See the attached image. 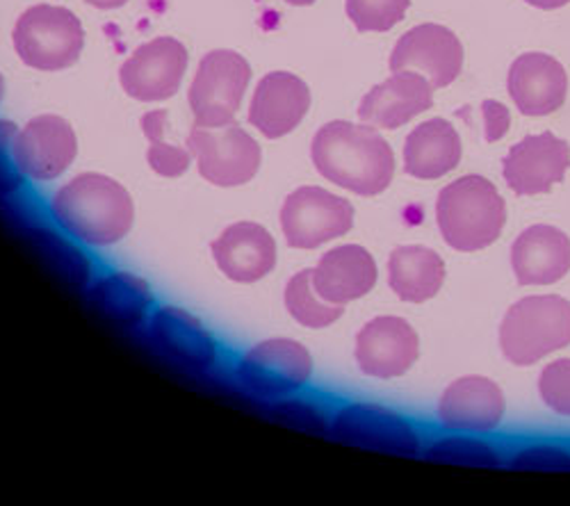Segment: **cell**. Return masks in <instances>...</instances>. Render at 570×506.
<instances>
[{
	"instance_id": "cell-1",
	"label": "cell",
	"mask_w": 570,
	"mask_h": 506,
	"mask_svg": "<svg viewBox=\"0 0 570 506\" xmlns=\"http://www.w3.org/2000/svg\"><path fill=\"white\" fill-rule=\"evenodd\" d=\"M311 158L326 180L358 197L382 195L395 176L391 145L367 123H324L313 137Z\"/></svg>"
},
{
	"instance_id": "cell-9",
	"label": "cell",
	"mask_w": 570,
	"mask_h": 506,
	"mask_svg": "<svg viewBox=\"0 0 570 506\" xmlns=\"http://www.w3.org/2000/svg\"><path fill=\"white\" fill-rule=\"evenodd\" d=\"M187 62V51L178 39L158 37L132 51L119 69V80L126 95L137 101H167L178 91Z\"/></svg>"
},
{
	"instance_id": "cell-4",
	"label": "cell",
	"mask_w": 570,
	"mask_h": 506,
	"mask_svg": "<svg viewBox=\"0 0 570 506\" xmlns=\"http://www.w3.org/2000/svg\"><path fill=\"white\" fill-rule=\"evenodd\" d=\"M570 345V301L557 295L515 301L500 325V347L513 365H532Z\"/></svg>"
},
{
	"instance_id": "cell-26",
	"label": "cell",
	"mask_w": 570,
	"mask_h": 506,
	"mask_svg": "<svg viewBox=\"0 0 570 506\" xmlns=\"http://www.w3.org/2000/svg\"><path fill=\"white\" fill-rule=\"evenodd\" d=\"M91 301L97 308L110 317L121 327L139 325L145 315L149 312L154 297L149 286L135 274L115 271L104 276V279L94 286Z\"/></svg>"
},
{
	"instance_id": "cell-7",
	"label": "cell",
	"mask_w": 570,
	"mask_h": 506,
	"mask_svg": "<svg viewBox=\"0 0 570 506\" xmlns=\"http://www.w3.org/2000/svg\"><path fill=\"white\" fill-rule=\"evenodd\" d=\"M187 151L197 158L199 173L217 188H237L249 182L263 162L254 137L240 126H222L219 130L199 128L189 132Z\"/></svg>"
},
{
	"instance_id": "cell-35",
	"label": "cell",
	"mask_w": 570,
	"mask_h": 506,
	"mask_svg": "<svg viewBox=\"0 0 570 506\" xmlns=\"http://www.w3.org/2000/svg\"><path fill=\"white\" fill-rule=\"evenodd\" d=\"M482 112H484V123H487V140L489 142L502 140L509 130V123H511L507 108L495 101H484Z\"/></svg>"
},
{
	"instance_id": "cell-10",
	"label": "cell",
	"mask_w": 570,
	"mask_h": 506,
	"mask_svg": "<svg viewBox=\"0 0 570 506\" xmlns=\"http://www.w3.org/2000/svg\"><path fill=\"white\" fill-rule=\"evenodd\" d=\"M331 436L345 445L384 454L406 458L420 454V436L409 420L376 404L345 406L331 425Z\"/></svg>"
},
{
	"instance_id": "cell-21",
	"label": "cell",
	"mask_w": 570,
	"mask_h": 506,
	"mask_svg": "<svg viewBox=\"0 0 570 506\" xmlns=\"http://www.w3.org/2000/svg\"><path fill=\"white\" fill-rule=\"evenodd\" d=\"M511 267L520 286H550L570 271V238L554 226L537 224L511 245Z\"/></svg>"
},
{
	"instance_id": "cell-15",
	"label": "cell",
	"mask_w": 570,
	"mask_h": 506,
	"mask_svg": "<svg viewBox=\"0 0 570 506\" xmlns=\"http://www.w3.org/2000/svg\"><path fill=\"white\" fill-rule=\"evenodd\" d=\"M78 153L71 123L56 115H41L26 123L17 137V160L32 180H53L65 173Z\"/></svg>"
},
{
	"instance_id": "cell-27",
	"label": "cell",
	"mask_w": 570,
	"mask_h": 506,
	"mask_svg": "<svg viewBox=\"0 0 570 506\" xmlns=\"http://www.w3.org/2000/svg\"><path fill=\"white\" fill-rule=\"evenodd\" d=\"M285 308L302 327L308 329L331 327L345 312L343 306L320 299L313 288V269H304L293 276L288 288H285Z\"/></svg>"
},
{
	"instance_id": "cell-39",
	"label": "cell",
	"mask_w": 570,
	"mask_h": 506,
	"mask_svg": "<svg viewBox=\"0 0 570 506\" xmlns=\"http://www.w3.org/2000/svg\"><path fill=\"white\" fill-rule=\"evenodd\" d=\"M3 91H6V82H3V76H0V99H3Z\"/></svg>"
},
{
	"instance_id": "cell-32",
	"label": "cell",
	"mask_w": 570,
	"mask_h": 506,
	"mask_svg": "<svg viewBox=\"0 0 570 506\" xmlns=\"http://www.w3.org/2000/svg\"><path fill=\"white\" fill-rule=\"evenodd\" d=\"M513 470H543V473H568L570 452L557 445H530L513 454L509 462Z\"/></svg>"
},
{
	"instance_id": "cell-22",
	"label": "cell",
	"mask_w": 570,
	"mask_h": 506,
	"mask_svg": "<svg viewBox=\"0 0 570 506\" xmlns=\"http://www.w3.org/2000/svg\"><path fill=\"white\" fill-rule=\"evenodd\" d=\"M376 284V262L363 247L345 245L326 251L313 269V288L320 299L345 306L365 297Z\"/></svg>"
},
{
	"instance_id": "cell-5",
	"label": "cell",
	"mask_w": 570,
	"mask_h": 506,
	"mask_svg": "<svg viewBox=\"0 0 570 506\" xmlns=\"http://www.w3.org/2000/svg\"><path fill=\"white\" fill-rule=\"evenodd\" d=\"M12 39L23 65L39 71H60L80 60L85 30L67 8L35 6L19 17Z\"/></svg>"
},
{
	"instance_id": "cell-38",
	"label": "cell",
	"mask_w": 570,
	"mask_h": 506,
	"mask_svg": "<svg viewBox=\"0 0 570 506\" xmlns=\"http://www.w3.org/2000/svg\"><path fill=\"white\" fill-rule=\"evenodd\" d=\"M285 3H291V6H299V8H306V6H313L315 0H285Z\"/></svg>"
},
{
	"instance_id": "cell-20",
	"label": "cell",
	"mask_w": 570,
	"mask_h": 506,
	"mask_svg": "<svg viewBox=\"0 0 570 506\" xmlns=\"http://www.w3.org/2000/svg\"><path fill=\"white\" fill-rule=\"evenodd\" d=\"M213 258L230 281L256 284L276 265V242L261 224L237 221L213 242Z\"/></svg>"
},
{
	"instance_id": "cell-24",
	"label": "cell",
	"mask_w": 570,
	"mask_h": 506,
	"mask_svg": "<svg viewBox=\"0 0 570 506\" xmlns=\"http://www.w3.org/2000/svg\"><path fill=\"white\" fill-rule=\"evenodd\" d=\"M151 334L158 347L185 367L206 370L215 363L217 347L210 334L202 327V321L189 312L165 306L154 315Z\"/></svg>"
},
{
	"instance_id": "cell-11",
	"label": "cell",
	"mask_w": 570,
	"mask_h": 506,
	"mask_svg": "<svg viewBox=\"0 0 570 506\" xmlns=\"http://www.w3.org/2000/svg\"><path fill=\"white\" fill-rule=\"evenodd\" d=\"M313 373L308 349L288 338H274L256 345L237 365V375L245 386L265 397L288 395L299 390Z\"/></svg>"
},
{
	"instance_id": "cell-6",
	"label": "cell",
	"mask_w": 570,
	"mask_h": 506,
	"mask_svg": "<svg viewBox=\"0 0 570 506\" xmlns=\"http://www.w3.org/2000/svg\"><path fill=\"white\" fill-rule=\"evenodd\" d=\"M252 82L249 62L235 51H210L197 69L189 87V108L199 128H222L233 123Z\"/></svg>"
},
{
	"instance_id": "cell-36",
	"label": "cell",
	"mask_w": 570,
	"mask_h": 506,
	"mask_svg": "<svg viewBox=\"0 0 570 506\" xmlns=\"http://www.w3.org/2000/svg\"><path fill=\"white\" fill-rule=\"evenodd\" d=\"M525 3H530L532 8H539V10H559V8L568 6L570 0H525Z\"/></svg>"
},
{
	"instance_id": "cell-34",
	"label": "cell",
	"mask_w": 570,
	"mask_h": 506,
	"mask_svg": "<svg viewBox=\"0 0 570 506\" xmlns=\"http://www.w3.org/2000/svg\"><path fill=\"white\" fill-rule=\"evenodd\" d=\"M278 418L311 434H326V420L322 418V413L306 401H288L281 406Z\"/></svg>"
},
{
	"instance_id": "cell-30",
	"label": "cell",
	"mask_w": 570,
	"mask_h": 506,
	"mask_svg": "<svg viewBox=\"0 0 570 506\" xmlns=\"http://www.w3.org/2000/svg\"><path fill=\"white\" fill-rule=\"evenodd\" d=\"M411 0H345V10L350 21L358 32H389L395 28Z\"/></svg>"
},
{
	"instance_id": "cell-25",
	"label": "cell",
	"mask_w": 570,
	"mask_h": 506,
	"mask_svg": "<svg viewBox=\"0 0 570 506\" xmlns=\"http://www.w3.org/2000/svg\"><path fill=\"white\" fill-rule=\"evenodd\" d=\"M389 284L402 301L422 304L443 288L445 262L426 247H397L389 260Z\"/></svg>"
},
{
	"instance_id": "cell-16",
	"label": "cell",
	"mask_w": 570,
	"mask_h": 506,
	"mask_svg": "<svg viewBox=\"0 0 570 506\" xmlns=\"http://www.w3.org/2000/svg\"><path fill=\"white\" fill-rule=\"evenodd\" d=\"M434 106V87L417 71H395L372 87L358 106V119L374 128L395 130Z\"/></svg>"
},
{
	"instance_id": "cell-14",
	"label": "cell",
	"mask_w": 570,
	"mask_h": 506,
	"mask_svg": "<svg viewBox=\"0 0 570 506\" xmlns=\"http://www.w3.org/2000/svg\"><path fill=\"white\" fill-rule=\"evenodd\" d=\"M568 167L570 147L552 132L525 137L502 160L507 186L520 197L550 192L563 180Z\"/></svg>"
},
{
	"instance_id": "cell-33",
	"label": "cell",
	"mask_w": 570,
	"mask_h": 506,
	"mask_svg": "<svg viewBox=\"0 0 570 506\" xmlns=\"http://www.w3.org/2000/svg\"><path fill=\"white\" fill-rule=\"evenodd\" d=\"M17 123L0 121V192L19 190L26 176L17 160Z\"/></svg>"
},
{
	"instance_id": "cell-19",
	"label": "cell",
	"mask_w": 570,
	"mask_h": 506,
	"mask_svg": "<svg viewBox=\"0 0 570 506\" xmlns=\"http://www.w3.org/2000/svg\"><path fill=\"white\" fill-rule=\"evenodd\" d=\"M504 418V393L487 377H461L448 386L439 404V420L452 431H495Z\"/></svg>"
},
{
	"instance_id": "cell-17",
	"label": "cell",
	"mask_w": 570,
	"mask_h": 506,
	"mask_svg": "<svg viewBox=\"0 0 570 506\" xmlns=\"http://www.w3.org/2000/svg\"><path fill=\"white\" fill-rule=\"evenodd\" d=\"M311 108L308 85L288 71L267 73L252 99L249 123L258 128L269 140L293 132L306 117Z\"/></svg>"
},
{
	"instance_id": "cell-37",
	"label": "cell",
	"mask_w": 570,
	"mask_h": 506,
	"mask_svg": "<svg viewBox=\"0 0 570 506\" xmlns=\"http://www.w3.org/2000/svg\"><path fill=\"white\" fill-rule=\"evenodd\" d=\"M87 3L97 10H117L124 8L128 0H87Z\"/></svg>"
},
{
	"instance_id": "cell-3",
	"label": "cell",
	"mask_w": 570,
	"mask_h": 506,
	"mask_svg": "<svg viewBox=\"0 0 570 506\" xmlns=\"http://www.w3.org/2000/svg\"><path fill=\"white\" fill-rule=\"evenodd\" d=\"M436 221L443 240L456 251L491 247L507 221V206L484 176H463L441 190Z\"/></svg>"
},
{
	"instance_id": "cell-28",
	"label": "cell",
	"mask_w": 570,
	"mask_h": 506,
	"mask_svg": "<svg viewBox=\"0 0 570 506\" xmlns=\"http://www.w3.org/2000/svg\"><path fill=\"white\" fill-rule=\"evenodd\" d=\"M424 462L448 464V466H468V468H500L502 454L478 438L468 436H445L434 440L422 452Z\"/></svg>"
},
{
	"instance_id": "cell-8",
	"label": "cell",
	"mask_w": 570,
	"mask_h": 506,
	"mask_svg": "<svg viewBox=\"0 0 570 506\" xmlns=\"http://www.w3.org/2000/svg\"><path fill=\"white\" fill-rule=\"evenodd\" d=\"M354 226V206L322 188H299L281 208V228L293 249H315L343 238Z\"/></svg>"
},
{
	"instance_id": "cell-2",
	"label": "cell",
	"mask_w": 570,
	"mask_h": 506,
	"mask_svg": "<svg viewBox=\"0 0 570 506\" xmlns=\"http://www.w3.org/2000/svg\"><path fill=\"white\" fill-rule=\"evenodd\" d=\"M51 212L67 234L94 247L124 240L135 221V206L128 190L104 173L71 178L53 197Z\"/></svg>"
},
{
	"instance_id": "cell-31",
	"label": "cell",
	"mask_w": 570,
	"mask_h": 506,
	"mask_svg": "<svg viewBox=\"0 0 570 506\" xmlns=\"http://www.w3.org/2000/svg\"><path fill=\"white\" fill-rule=\"evenodd\" d=\"M539 393L554 413L570 418V358H559L543 367Z\"/></svg>"
},
{
	"instance_id": "cell-12",
	"label": "cell",
	"mask_w": 570,
	"mask_h": 506,
	"mask_svg": "<svg viewBox=\"0 0 570 506\" xmlns=\"http://www.w3.org/2000/svg\"><path fill=\"white\" fill-rule=\"evenodd\" d=\"M463 67V46L456 34L439 23H422L400 37L391 56V69L417 71L432 87L452 85Z\"/></svg>"
},
{
	"instance_id": "cell-23",
	"label": "cell",
	"mask_w": 570,
	"mask_h": 506,
	"mask_svg": "<svg viewBox=\"0 0 570 506\" xmlns=\"http://www.w3.org/2000/svg\"><path fill=\"white\" fill-rule=\"evenodd\" d=\"M461 137L445 119L420 123L404 142V171L420 180H436L461 162Z\"/></svg>"
},
{
	"instance_id": "cell-18",
	"label": "cell",
	"mask_w": 570,
	"mask_h": 506,
	"mask_svg": "<svg viewBox=\"0 0 570 506\" xmlns=\"http://www.w3.org/2000/svg\"><path fill=\"white\" fill-rule=\"evenodd\" d=\"M507 87L518 112L525 117H548L566 101L568 76L552 56L525 53L513 60Z\"/></svg>"
},
{
	"instance_id": "cell-13",
	"label": "cell",
	"mask_w": 570,
	"mask_h": 506,
	"mask_svg": "<svg viewBox=\"0 0 570 506\" xmlns=\"http://www.w3.org/2000/svg\"><path fill=\"white\" fill-rule=\"evenodd\" d=\"M417 354L420 338L402 317H374L356 336V363L367 377H402L411 370Z\"/></svg>"
},
{
	"instance_id": "cell-29",
	"label": "cell",
	"mask_w": 570,
	"mask_h": 506,
	"mask_svg": "<svg viewBox=\"0 0 570 506\" xmlns=\"http://www.w3.org/2000/svg\"><path fill=\"white\" fill-rule=\"evenodd\" d=\"M165 126H167V112L165 110H154L141 117V130H145V137L149 140V151L147 160L151 169L165 178H176L183 176L189 167V153L187 149H180L176 145L165 142Z\"/></svg>"
}]
</instances>
